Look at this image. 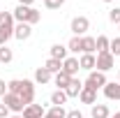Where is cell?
Returning a JSON list of instances; mask_svg holds the SVG:
<instances>
[{
  "label": "cell",
  "instance_id": "cell-23",
  "mask_svg": "<svg viewBox=\"0 0 120 118\" xmlns=\"http://www.w3.org/2000/svg\"><path fill=\"white\" fill-rule=\"evenodd\" d=\"M44 67H46V70H49V72H51V74H58L60 70H62V60L49 58V60H46V63H44Z\"/></svg>",
  "mask_w": 120,
  "mask_h": 118
},
{
  "label": "cell",
  "instance_id": "cell-40",
  "mask_svg": "<svg viewBox=\"0 0 120 118\" xmlns=\"http://www.w3.org/2000/svg\"><path fill=\"white\" fill-rule=\"evenodd\" d=\"M118 28H120V26H118Z\"/></svg>",
  "mask_w": 120,
  "mask_h": 118
},
{
  "label": "cell",
  "instance_id": "cell-32",
  "mask_svg": "<svg viewBox=\"0 0 120 118\" xmlns=\"http://www.w3.org/2000/svg\"><path fill=\"white\" fill-rule=\"evenodd\" d=\"M0 118H9V109L2 104V100H0Z\"/></svg>",
  "mask_w": 120,
  "mask_h": 118
},
{
  "label": "cell",
  "instance_id": "cell-10",
  "mask_svg": "<svg viewBox=\"0 0 120 118\" xmlns=\"http://www.w3.org/2000/svg\"><path fill=\"white\" fill-rule=\"evenodd\" d=\"M30 35H32V26H28V23H16L14 26V37L19 39V42L30 39Z\"/></svg>",
  "mask_w": 120,
  "mask_h": 118
},
{
  "label": "cell",
  "instance_id": "cell-5",
  "mask_svg": "<svg viewBox=\"0 0 120 118\" xmlns=\"http://www.w3.org/2000/svg\"><path fill=\"white\" fill-rule=\"evenodd\" d=\"M19 97H21L23 106H28V104L35 102V81L23 79V88H21V93H19Z\"/></svg>",
  "mask_w": 120,
  "mask_h": 118
},
{
  "label": "cell",
  "instance_id": "cell-31",
  "mask_svg": "<svg viewBox=\"0 0 120 118\" xmlns=\"http://www.w3.org/2000/svg\"><path fill=\"white\" fill-rule=\"evenodd\" d=\"M65 118H83V114L79 111V109H72V111H67V116Z\"/></svg>",
  "mask_w": 120,
  "mask_h": 118
},
{
  "label": "cell",
  "instance_id": "cell-34",
  "mask_svg": "<svg viewBox=\"0 0 120 118\" xmlns=\"http://www.w3.org/2000/svg\"><path fill=\"white\" fill-rule=\"evenodd\" d=\"M35 0H19V5H26V7H32Z\"/></svg>",
  "mask_w": 120,
  "mask_h": 118
},
{
  "label": "cell",
  "instance_id": "cell-15",
  "mask_svg": "<svg viewBox=\"0 0 120 118\" xmlns=\"http://www.w3.org/2000/svg\"><path fill=\"white\" fill-rule=\"evenodd\" d=\"M72 79H74V76H69V74L62 72V70H60L58 74H53V83L58 86V90H65L67 86H69V81H72Z\"/></svg>",
  "mask_w": 120,
  "mask_h": 118
},
{
  "label": "cell",
  "instance_id": "cell-18",
  "mask_svg": "<svg viewBox=\"0 0 120 118\" xmlns=\"http://www.w3.org/2000/svg\"><path fill=\"white\" fill-rule=\"evenodd\" d=\"M49 100H51V104H53V106H62L69 97H67V93H65V90H53Z\"/></svg>",
  "mask_w": 120,
  "mask_h": 118
},
{
  "label": "cell",
  "instance_id": "cell-27",
  "mask_svg": "<svg viewBox=\"0 0 120 118\" xmlns=\"http://www.w3.org/2000/svg\"><path fill=\"white\" fill-rule=\"evenodd\" d=\"M67 51H69V53H81V37L74 35V37L67 42Z\"/></svg>",
  "mask_w": 120,
  "mask_h": 118
},
{
  "label": "cell",
  "instance_id": "cell-19",
  "mask_svg": "<svg viewBox=\"0 0 120 118\" xmlns=\"http://www.w3.org/2000/svg\"><path fill=\"white\" fill-rule=\"evenodd\" d=\"M67 46H62V44H53L51 46V58H56V60H65L67 58Z\"/></svg>",
  "mask_w": 120,
  "mask_h": 118
},
{
  "label": "cell",
  "instance_id": "cell-25",
  "mask_svg": "<svg viewBox=\"0 0 120 118\" xmlns=\"http://www.w3.org/2000/svg\"><path fill=\"white\" fill-rule=\"evenodd\" d=\"M21 88H23V79H12V81H7V93L19 95V93H21Z\"/></svg>",
  "mask_w": 120,
  "mask_h": 118
},
{
  "label": "cell",
  "instance_id": "cell-8",
  "mask_svg": "<svg viewBox=\"0 0 120 118\" xmlns=\"http://www.w3.org/2000/svg\"><path fill=\"white\" fill-rule=\"evenodd\" d=\"M44 114H46V109L44 106H42V104H28V106H26V109H23V114H21V116L23 118H44Z\"/></svg>",
  "mask_w": 120,
  "mask_h": 118
},
{
  "label": "cell",
  "instance_id": "cell-7",
  "mask_svg": "<svg viewBox=\"0 0 120 118\" xmlns=\"http://www.w3.org/2000/svg\"><path fill=\"white\" fill-rule=\"evenodd\" d=\"M102 93H104L106 100H111V102H118V100H120V83H116V81H109L104 88H102Z\"/></svg>",
  "mask_w": 120,
  "mask_h": 118
},
{
  "label": "cell",
  "instance_id": "cell-28",
  "mask_svg": "<svg viewBox=\"0 0 120 118\" xmlns=\"http://www.w3.org/2000/svg\"><path fill=\"white\" fill-rule=\"evenodd\" d=\"M109 21L116 23V26H120V7H113V9L109 12Z\"/></svg>",
  "mask_w": 120,
  "mask_h": 118
},
{
  "label": "cell",
  "instance_id": "cell-17",
  "mask_svg": "<svg viewBox=\"0 0 120 118\" xmlns=\"http://www.w3.org/2000/svg\"><path fill=\"white\" fill-rule=\"evenodd\" d=\"M81 90H83V81H79V79L74 76V79L69 81V86L65 88V93H67V97H79Z\"/></svg>",
  "mask_w": 120,
  "mask_h": 118
},
{
  "label": "cell",
  "instance_id": "cell-12",
  "mask_svg": "<svg viewBox=\"0 0 120 118\" xmlns=\"http://www.w3.org/2000/svg\"><path fill=\"white\" fill-rule=\"evenodd\" d=\"M90 116L92 118H111V109H109V104H92L90 106Z\"/></svg>",
  "mask_w": 120,
  "mask_h": 118
},
{
  "label": "cell",
  "instance_id": "cell-20",
  "mask_svg": "<svg viewBox=\"0 0 120 118\" xmlns=\"http://www.w3.org/2000/svg\"><path fill=\"white\" fill-rule=\"evenodd\" d=\"M95 44H97V53H106V51H109V44H111V39H109L106 35H99V37H95Z\"/></svg>",
  "mask_w": 120,
  "mask_h": 118
},
{
  "label": "cell",
  "instance_id": "cell-1",
  "mask_svg": "<svg viewBox=\"0 0 120 118\" xmlns=\"http://www.w3.org/2000/svg\"><path fill=\"white\" fill-rule=\"evenodd\" d=\"M14 14V21L16 23H28V26H35L39 23L42 19V12L35 9V7H26V5H16V9L12 12Z\"/></svg>",
  "mask_w": 120,
  "mask_h": 118
},
{
  "label": "cell",
  "instance_id": "cell-2",
  "mask_svg": "<svg viewBox=\"0 0 120 118\" xmlns=\"http://www.w3.org/2000/svg\"><path fill=\"white\" fill-rule=\"evenodd\" d=\"M106 83H109L106 74L104 72H97V70H92V72L88 74V79L83 81V86H88V88H92V90H102Z\"/></svg>",
  "mask_w": 120,
  "mask_h": 118
},
{
  "label": "cell",
  "instance_id": "cell-16",
  "mask_svg": "<svg viewBox=\"0 0 120 118\" xmlns=\"http://www.w3.org/2000/svg\"><path fill=\"white\" fill-rule=\"evenodd\" d=\"M81 53H97L95 37H90V35H83L81 37Z\"/></svg>",
  "mask_w": 120,
  "mask_h": 118
},
{
  "label": "cell",
  "instance_id": "cell-6",
  "mask_svg": "<svg viewBox=\"0 0 120 118\" xmlns=\"http://www.w3.org/2000/svg\"><path fill=\"white\" fill-rule=\"evenodd\" d=\"M2 104L9 109V111H14V114H23V102H21V97L19 95H14V93H7L5 97H2Z\"/></svg>",
  "mask_w": 120,
  "mask_h": 118
},
{
  "label": "cell",
  "instance_id": "cell-38",
  "mask_svg": "<svg viewBox=\"0 0 120 118\" xmlns=\"http://www.w3.org/2000/svg\"><path fill=\"white\" fill-rule=\"evenodd\" d=\"M118 83H120V70H118Z\"/></svg>",
  "mask_w": 120,
  "mask_h": 118
},
{
  "label": "cell",
  "instance_id": "cell-11",
  "mask_svg": "<svg viewBox=\"0 0 120 118\" xmlns=\"http://www.w3.org/2000/svg\"><path fill=\"white\" fill-rule=\"evenodd\" d=\"M79 65H81V70H86V72H92V70H95V65H97V56H95V53H81V58H79Z\"/></svg>",
  "mask_w": 120,
  "mask_h": 118
},
{
  "label": "cell",
  "instance_id": "cell-36",
  "mask_svg": "<svg viewBox=\"0 0 120 118\" xmlns=\"http://www.w3.org/2000/svg\"><path fill=\"white\" fill-rule=\"evenodd\" d=\"M9 118H23V116H21V114H14V116H9Z\"/></svg>",
  "mask_w": 120,
  "mask_h": 118
},
{
  "label": "cell",
  "instance_id": "cell-33",
  "mask_svg": "<svg viewBox=\"0 0 120 118\" xmlns=\"http://www.w3.org/2000/svg\"><path fill=\"white\" fill-rule=\"evenodd\" d=\"M7 95V83H5V79H0V100Z\"/></svg>",
  "mask_w": 120,
  "mask_h": 118
},
{
  "label": "cell",
  "instance_id": "cell-13",
  "mask_svg": "<svg viewBox=\"0 0 120 118\" xmlns=\"http://www.w3.org/2000/svg\"><path fill=\"white\" fill-rule=\"evenodd\" d=\"M49 81H53V74L49 72L46 67H37V70H35V83H39V86H46Z\"/></svg>",
  "mask_w": 120,
  "mask_h": 118
},
{
  "label": "cell",
  "instance_id": "cell-14",
  "mask_svg": "<svg viewBox=\"0 0 120 118\" xmlns=\"http://www.w3.org/2000/svg\"><path fill=\"white\" fill-rule=\"evenodd\" d=\"M79 100L83 104H97V90H92V88H88V86H83V90H81V95H79Z\"/></svg>",
  "mask_w": 120,
  "mask_h": 118
},
{
  "label": "cell",
  "instance_id": "cell-26",
  "mask_svg": "<svg viewBox=\"0 0 120 118\" xmlns=\"http://www.w3.org/2000/svg\"><path fill=\"white\" fill-rule=\"evenodd\" d=\"M12 60H14V53H12V49H9L7 44L0 46V63H5V65H7V63H12Z\"/></svg>",
  "mask_w": 120,
  "mask_h": 118
},
{
  "label": "cell",
  "instance_id": "cell-39",
  "mask_svg": "<svg viewBox=\"0 0 120 118\" xmlns=\"http://www.w3.org/2000/svg\"><path fill=\"white\" fill-rule=\"evenodd\" d=\"M102 2H113V0H102Z\"/></svg>",
  "mask_w": 120,
  "mask_h": 118
},
{
  "label": "cell",
  "instance_id": "cell-4",
  "mask_svg": "<svg viewBox=\"0 0 120 118\" xmlns=\"http://www.w3.org/2000/svg\"><path fill=\"white\" fill-rule=\"evenodd\" d=\"M69 30L74 32L76 37H83V35L90 30V21H88V16H74V19H72V23H69Z\"/></svg>",
  "mask_w": 120,
  "mask_h": 118
},
{
  "label": "cell",
  "instance_id": "cell-22",
  "mask_svg": "<svg viewBox=\"0 0 120 118\" xmlns=\"http://www.w3.org/2000/svg\"><path fill=\"white\" fill-rule=\"evenodd\" d=\"M0 26H5V28H14V26H16L14 14H12V12H0Z\"/></svg>",
  "mask_w": 120,
  "mask_h": 118
},
{
  "label": "cell",
  "instance_id": "cell-30",
  "mask_svg": "<svg viewBox=\"0 0 120 118\" xmlns=\"http://www.w3.org/2000/svg\"><path fill=\"white\" fill-rule=\"evenodd\" d=\"M44 5H46V9H58L60 7L58 0H44Z\"/></svg>",
  "mask_w": 120,
  "mask_h": 118
},
{
  "label": "cell",
  "instance_id": "cell-21",
  "mask_svg": "<svg viewBox=\"0 0 120 118\" xmlns=\"http://www.w3.org/2000/svg\"><path fill=\"white\" fill-rule=\"evenodd\" d=\"M67 116V111H65V106H51V109H46L44 118H65Z\"/></svg>",
  "mask_w": 120,
  "mask_h": 118
},
{
  "label": "cell",
  "instance_id": "cell-9",
  "mask_svg": "<svg viewBox=\"0 0 120 118\" xmlns=\"http://www.w3.org/2000/svg\"><path fill=\"white\" fill-rule=\"evenodd\" d=\"M79 70H81V65H79V58L76 56H67V58L62 60V72H67L69 76H74Z\"/></svg>",
  "mask_w": 120,
  "mask_h": 118
},
{
  "label": "cell",
  "instance_id": "cell-24",
  "mask_svg": "<svg viewBox=\"0 0 120 118\" xmlns=\"http://www.w3.org/2000/svg\"><path fill=\"white\" fill-rule=\"evenodd\" d=\"M12 37H14V28H5V26H0V46H5Z\"/></svg>",
  "mask_w": 120,
  "mask_h": 118
},
{
  "label": "cell",
  "instance_id": "cell-35",
  "mask_svg": "<svg viewBox=\"0 0 120 118\" xmlns=\"http://www.w3.org/2000/svg\"><path fill=\"white\" fill-rule=\"evenodd\" d=\"M111 118H120V111H116V114H111Z\"/></svg>",
  "mask_w": 120,
  "mask_h": 118
},
{
  "label": "cell",
  "instance_id": "cell-29",
  "mask_svg": "<svg viewBox=\"0 0 120 118\" xmlns=\"http://www.w3.org/2000/svg\"><path fill=\"white\" fill-rule=\"evenodd\" d=\"M109 51H111L113 56H120V37H113V39H111V44H109Z\"/></svg>",
  "mask_w": 120,
  "mask_h": 118
},
{
  "label": "cell",
  "instance_id": "cell-3",
  "mask_svg": "<svg viewBox=\"0 0 120 118\" xmlns=\"http://www.w3.org/2000/svg\"><path fill=\"white\" fill-rule=\"evenodd\" d=\"M116 67V56L111 53V51H106V53H97V65H95V70L97 72H111Z\"/></svg>",
  "mask_w": 120,
  "mask_h": 118
},
{
  "label": "cell",
  "instance_id": "cell-37",
  "mask_svg": "<svg viewBox=\"0 0 120 118\" xmlns=\"http://www.w3.org/2000/svg\"><path fill=\"white\" fill-rule=\"evenodd\" d=\"M58 2H60V5H65V2H67V0H58Z\"/></svg>",
  "mask_w": 120,
  "mask_h": 118
}]
</instances>
